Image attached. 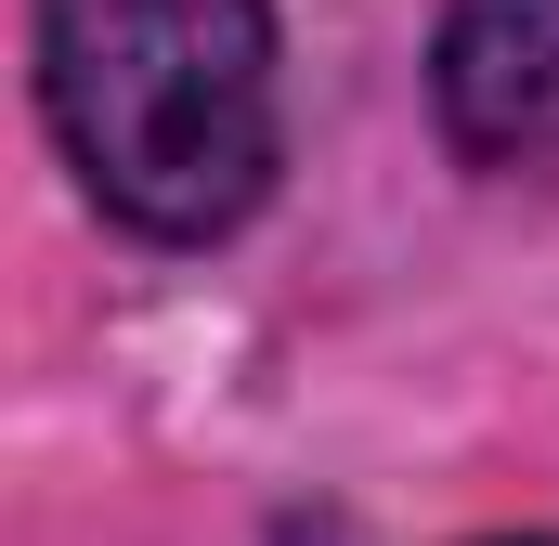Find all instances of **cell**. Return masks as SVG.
Instances as JSON below:
<instances>
[{"label":"cell","instance_id":"1","mask_svg":"<svg viewBox=\"0 0 559 546\" xmlns=\"http://www.w3.org/2000/svg\"><path fill=\"white\" fill-rule=\"evenodd\" d=\"M39 118L143 248H222L286 169L274 0H26Z\"/></svg>","mask_w":559,"mask_h":546},{"label":"cell","instance_id":"2","mask_svg":"<svg viewBox=\"0 0 559 546\" xmlns=\"http://www.w3.org/2000/svg\"><path fill=\"white\" fill-rule=\"evenodd\" d=\"M429 118L468 169L559 156V0H455L429 39Z\"/></svg>","mask_w":559,"mask_h":546},{"label":"cell","instance_id":"3","mask_svg":"<svg viewBox=\"0 0 559 546\" xmlns=\"http://www.w3.org/2000/svg\"><path fill=\"white\" fill-rule=\"evenodd\" d=\"M468 546H547V534H468Z\"/></svg>","mask_w":559,"mask_h":546}]
</instances>
